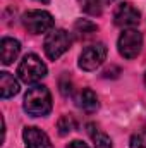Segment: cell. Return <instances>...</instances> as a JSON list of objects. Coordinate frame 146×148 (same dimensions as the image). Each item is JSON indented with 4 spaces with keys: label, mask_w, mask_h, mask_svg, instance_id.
Segmentation results:
<instances>
[{
    "label": "cell",
    "mask_w": 146,
    "mask_h": 148,
    "mask_svg": "<svg viewBox=\"0 0 146 148\" xmlns=\"http://www.w3.org/2000/svg\"><path fill=\"white\" fill-rule=\"evenodd\" d=\"M19 52H21V43L17 40L9 36L2 38V41H0V59H2L3 66L12 64L19 57Z\"/></svg>",
    "instance_id": "obj_9"
},
{
    "label": "cell",
    "mask_w": 146,
    "mask_h": 148,
    "mask_svg": "<svg viewBox=\"0 0 146 148\" xmlns=\"http://www.w3.org/2000/svg\"><path fill=\"white\" fill-rule=\"evenodd\" d=\"M23 24H24V28L29 33L41 35V33L52 31V28H53V17L46 10H28L23 16Z\"/></svg>",
    "instance_id": "obj_6"
},
{
    "label": "cell",
    "mask_w": 146,
    "mask_h": 148,
    "mask_svg": "<svg viewBox=\"0 0 146 148\" xmlns=\"http://www.w3.org/2000/svg\"><path fill=\"white\" fill-rule=\"evenodd\" d=\"M74 127H76V121H74L72 115H62L59 119V122H57V129H59V134L60 136L69 134Z\"/></svg>",
    "instance_id": "obj_14"
},
{
    "label": "cell",
    "mask_w": 146,
    "mask_h": 148,
    "mask_svg": "<svg viewBox=\"0 0 146 148\" xmlns=\"http://www.w3.org/2000/svg\"><path fill=\"white\" fill-rule=\"evenodd\" d=\"M17 93H19V81L7 71L0 73V97L7 100Z\"/></svg>",
    "instance_id": "obj_11"
},
{
    "label": "cell",
    "mask_w": 146,
    "mask_h": 148,
    "mask_svg": "<svg viewBox=\"0 0 146 148\" xmlns=\"http://www.w3.org/2000/svg\"><path fill=\"white\" fill-rule=\"evenodd\" d=\"M96 31H98V26L95 23H91L89 19H79L74 24V33L79 40H86V38L93 36Z\"/></svg>",
    "instance_id": "obj_13"
},
{
    "label": "cell",
    "mask_w": 146,
    "mask_h": 148,
    "mask_svg": "<svg viewBox=\"0 0 146 148\" xmlns=\"http://www.w3.org/2000/svg\"><path fill=\"white\" fill-rule=\"evenodd\" d=\"M88 133L93 140L95 148H112V140L107 133H103L102 129H98L95 124H88Z\"/></svg>",
    "instance_id": "obj_12"
},
{
    "label": "cell",
    "mask_w": 146,
    "mask_h": 148,
    "mask_svg": "<svg viewBox=\"0 0 146 148\" xmlns=\"http://www.w3.org/2000/svg\"><path fill=\"white\" fill-rule=\"evenodd\" d=\"M24 110L33 117H43L52 112V95L46 86L33 84L24 95Z\"/></svg>",
    "instance_id": "obj_1"
},
{
    "label": "cell",
    "mask_w": 146,
    "mask_h": 148,
    "mask_svg": "<svg viewBox=\"0 0 146 148\" xmlns=\"http://www.w3.org/2000/svg\"><path fill=\"white\" fill-rule=\"evenodd\" d=\"M23 140L26 148H53L50 138L46 136L45 131H41L40 127L35 126H28L23 131Z\"/></svg>",
    "instance_id": "obj_8"
},
{
    "label": "cell",
    "mask_w": 146,
    "mask_h": 148,
    "mask_svg": "<svg viewBox=\"0 0 146 148\" xmlns=\"http://www.w3.org/2000/svg\"><path fill=\"white\" fill-rule=\"evenodd\" d=\"M71 43H72V38L65 29H52L45 38L43 48L50 60H57L60 55H64L71 48Z\"/></svg>",
    "instance_id": "obj_3"
},
{
    "label": "cell",
    "mask_w": 146,
    "mask_h": 148,
    "mask_svg": "<svg viewBox=\"0 0 146 148\" xmlns=\"http://www.w3.org/2000/svg\"><path fill=\"white\" fill-rule=\"evenodd\" d=\"M139 21H141L139 10H138L132 3H129V2H122V3L115 9V12H113V23H115V26H119V28H127V29H129V28L138 26Z\"/></svg>",
    "instance_id": "obj_7"
},
{
    "label": "cell",
    "mask_w": 146,
    "mask_h": 148,
    "mask_svg": "<svg viewBox=\"0 0 146 148\" xmlns=\"http://www.w3.org/2000/svg\"><path fill=\"white\" fill-rule=\"evenodd\" d=\"M60 93H62L64 97H69V95L72 93V83L67 79V76H64V77L60 79Z\"/></svg>",
    "instance_id": "obj_17"
},
{
    "label": "cell",
    "mask_w": 146,
    "mask_h": 148,
    "mask_svg": "<svg viewBox=\"0 0 146 148\" xmlns=\"http://www.w3.org/2000/svg\"><path fill=\"white\" fill-rule=\"evenodd\" d=\"M67 148H89L86 143H83V141H79V140H74V141H71L69 145H67Z\"/></svg>",
    "instance_id": "obj_18"
},
{
    "label": "cell",
    "mask_w": 146,
    "mask_h": 148,
    "mask_svg": "<svg viewBox=\"0 0 146 148\" xmlns=\"http://www.w3.org/2000/svg\"><path fill=\"white\" fill-rule=\"evenodd\" d=\"M117 47H119V53L124 59H136L143 48V35L132 28L124 29V33L119 36Z\"/></svg>",
    "instance_id": "obj_5"
},
{
    "label": "cell",
    "mask_w": 146,
    "mask_h": 148,
    "mask_svg": "<svg viewBox=\"0 0 146 148\" xmlns=\"http://www.w3.org/2000/svg\"><path fill=\"white\" fill-rule=\"evenodd\" d=\"M36 2H41V3H48L50 0H36Z\"/></svg>",
    "instance_id": "obj_20"
},
{
    "label": "cell",
    "mask_w": 146,
    "mask_h": 148,
    "mask_svg": "<svg viewBox=\"0 0 146 148\" xmlns=\"http://www.w3.org/2000/svg\"><path fill=\"white\" fill-rule=\"evenodd\" d=\"M145 84H146V74H145Z\"/></svg>",
    "instance_id": "obj_21"
},
{
    "label": "cell",
    "mask_w": 146,
    "mask_h": 148,
    "mask_svg": "<svg viewBox=\"0 0 146 148\" xmlns=\"http://www.w3.org/2000/svg\"><path fill=\"white\" fill-rule=\"evenodd\" d=\"M79 2H81V9L89 16H100L103 10V5L98 0H79Z\"/></svg>",
    "instance_id": "obj_15"
},
{
    "label": "cell",
    "mask_w": 146,
    "mask_h": 148,
    "mask_svg": "<svg viewBox=\"0 0 146 148\" xmlns=\"http://www.w3.org/2000/svg\"><path fill=\"white\" fill-rule=\"evenodd\" d=\"M17 76L26 84H36L40 79L46 76V66L36 53H28L17 67Z\"/></svg>",
    "instance_id": "obj_2"
},
{
    "label": "cell",
    "mask_w": 146,
    "mask_h": 148,
    "mask_svg": "<svg viewBox=\"0 0 146 148\" xmlns=\"http://www.w3.org/2000/svg\"><path fill=\"white\" fill-rule=\"evenodd\" d=\"M76 105L86 114H93V112L98 110L100 102H98V97H96V93L93 90L84 88L76 95Z\"/></svg>",
    "instance_id": "obj_10"
},
{
    "label": "cell",
    "mask_w": 146,
    "mask_h": 148,
    "mask_svg": "<svg viewBox=\"0 0 146 148\" xmlns=\"http://www.w3.org/2000/svg\"><path fill=\"white\" fill-rule=\"evenodd\" d=\"M107 53H108V50H107L105 43H93V45L86 47L81 52L77 64H79V67L83 71H88V73L89 71H96L105 62Z\"/></svg>",
    "instance_id": "obj_4"
},
{
    "label": "cell",
    "mask_w": 146,
    "mask_h": 148,
    "mask_svg": "<svg viewBox=\"0 0 146 148\" xmlns=\"http://www.w3.org/2000/svg\"><path fill=\"white\" fill-rule=\"evenodd\" d=\"M129 148H146V131H138L131 136Z\"/></svg>",
    "instance_id": "obj_16"
},
{
    "label": "cell",
    "mask_w": 146,
    "mask_h": 148,
    "mask_svg": "<svg viewBox=\"0 0 146 148\" xmlns=\"http://www.w3.org/2000/svg\"><path fill=\"white\" fill-rule=\"evenodd\" d=\"M98 2H100V3H102V5H103V7H105V5H107V3H112V2H113V0H98Z\"/></svg>",
    "instance_id": "obj_19"
}]
</instances>
